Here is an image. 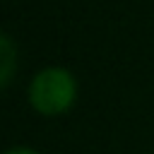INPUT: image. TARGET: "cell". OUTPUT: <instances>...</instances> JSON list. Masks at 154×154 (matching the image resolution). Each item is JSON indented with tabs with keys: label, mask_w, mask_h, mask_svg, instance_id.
I'll use <instances>...</instances> for the list:
<instances>
[{
	"label": "cell",
	"mask_w": 154,
	"mask_h": 154,
	"mask_svg": "<svg viewBox=\"0 0 154 154\" xmlns=\"http://www.w3.org/2000/svg\"><path fill=\"white\" fill-rule=\"evenodd\" d=\"M77 94L75 77L65 67H46L41 70L29 87V101L31 106L43 116H58L65 113Z\"/></svg>",
	"instance_id": "cell-1"
},
{
	"label": "cell",
	"mask_w": 154,
	"mask_h": 154,
	"mask_svg": "<svg viewBox=\"0 0 154 154\" xmlns=\"http://www.w3.org/2000/svg\"><path fill=\"white\" fill-rule=\"evenodd\" d=\"M14 70H17V48L5 34H0V89L10 84Z\"/></svg>",
	"instance_id": "cell-2"
},
{
	"label": "cell",
	"mask_w": 154,
	"mask_h": 154,
	"mask_svg": "<svg viewBox=\"0 0 154 154\" xmlns=\"http://www.w3.org/2000/svg\"><path fill=\"white\" fill-rule=\"evenodd\" d=\"M5 154H36L34 149H26V147H14V149H7Z\"/></svg>",
	"instance_id": "cell-3"
}]
</instances>
